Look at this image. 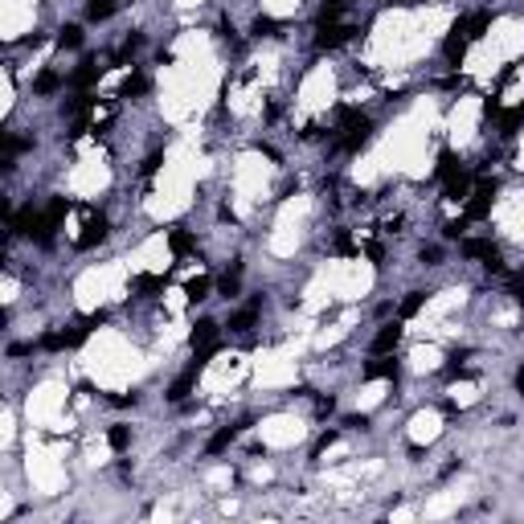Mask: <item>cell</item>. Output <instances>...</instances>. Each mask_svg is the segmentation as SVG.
Listing matches in <instances>:
<instances>
[{
	"mask_svg": "<svg viewBox=\"0 0 524 524\" xmlns=\"http://www.w3.org/2000/svg\"><path fill=\"white\" fill-rule=\"evenodd\" d=\"M390 4H410V0H390Z\"/></svg>",
	"mask_w": 524,
	"mask_h": 524,
	"instance_id": "7402d4cb",
	"label": "cell"
},
{
	"mask_svg": "<svg viewBox=\"0 0 524 524\" xmlns=\"http://www.w3.org/2000/svg\"><path fill=\"white\" fill-rule=\"evenodd\" d=\"M238 287H242V262H238L234 270H225V274H221V283H218V295H225V299H234V295H238Z\"/></svg>",
	"mask_w": 524,
	"mask_h": 524,
	"instance_id": "9c48e42d",
	"label": "cell"
},
{
	"mask_svg": "<svg viewBox=\"0 0 524 524\" xmlns=\"http://www.w3.org/2000/svg\"><path fill=\"white\" fill-rule=\"evenodd\" d=\"M143 90H148V78H143V74L135 70V74H128V78H123V87H119V98H135V94H143Z\"/></svg>",
	"mask_w": 524,
	"mask_h": 524,
	"instance_id": "30bf717a",
	"label": "cell"
},
{
	"mask_svg": "<svg viewBox=\"0 0 524 524\" xmlns=\"http://www.w3.org/2000/svg\"><path fill=\"white\" fill-rule=\"evenodd\" d=\"M512 299H516V304H524V270H516V274H512Z\"/></svg>",
	"mask_w": 524,
	"mask_h": 524,
	"instance_id": "ffe728a7",
	"label": "cell"
},
{
	"mask_svg": "<svg viewBox=\"0 0 524 524\" xmlns=\"http://www.w3.org/2000/svg\"><path fill=\"white\" fill-rule=\"evenodd\" d=\"M58 45H62V49H78V45H82V29H78V25H66V29L58 33Z\"/></svg>",
	"mask_w": 524,
	"mask_h": 524,
	"instance_id": "e0dca14e",
	"label": "cell"
},
{
	"mask_svg": "<svg viewBox=\"0 0 524 524\" xmlns=\"http://www.w3.org/2000/svg\"><path fill=\"white\" fill-rule=\"evenodd\" d=\"M184 295H189V304H201V299H209V279H193V283L184 287Z\"/></svg>",
	"mask_w": 524,
	"mask_h": 524,
	"instance_id": "2e32d148",
	"label": "cell"
},
{
	"mask_svg": "<svg viewBox=\"0 0 524 524\" xmlns=\"http://www.w3.org/2000/svg\"><path fill=\"white\" fill-rule=\"evenodd\" d=\"M491 201H496V180H480L475 193H471L467 205H463V218L467 221H483L487 213H491Z\"/></svg>",
	"mask_w": 524,
	"mask_h": 524,
	"instance_id": "6da1fadb",
	"label": "cell"
},
{
	"mask_svg": "<svg viewBox=\"0 0 524 524\" xmlns=\"http://www.w3.org/2000/svg\"><path fill=\"white\" fill-rule=\"evenodd\" d=\"M365 377L373 381V377H397V360H373V365H365Z\"/></svg>",
	"mask_w": 524,
	"mask_h": 524,
	"instance_id": "7c38bea8",
	"label": "cell"
},
{
	"mask_svg": "<svg viewBox=\"0 0 524 524\" xmlns=\"http://www.w3.org/2000/svg\"><path fill=\"white\" fill-rule=\"evenodd\" d=\"M516 390L524 393V369H521V373H516Z\"/></svg>",
	"mask_w": 524,
	"mask_h": 524,
	"instance_id": "44dd1931",
	"label": "cell"
},
{
	"mask_svg": "<svg viewBox=\"0 0 524 524\" xmlns=\"http://www.w3.org/2000/svg\"><path fill=\"white\" fill-rule=\"evenodd\" d=\"M168 246H173V254H189L197 242H193V234H189V229H173V234H168Z\"/></svg>",
	"mask_w": 524,
	"mask_h": 524,
	"instance_id": "4fadbf2b",
	"label": "cell"
},
{
	"mask_svg": "<svg viewBox=\"0 0 524 524\" xmlns=\"http://www.w3.org/2000/svg\"><path fill=\"white\" fill-rule=\"evenodd\" d=\"M115 8H119L115 0H90V4H87V17H90V21H107Z\"/></svg>",
	"mask_w": 524,
	"mask_h": 524,
	"instance_id": "5bb4252c",
	"label": "cell"
},
{
	"mask_svg": "<svg viewBox=\"0 0 524 524\" xmlns=\"http://www.w3.org/2000/svg\"><path fill=\"white\" fill-rule=\"evenodd\" d=\"M352 37H356V29H352V25H320L315 45H320V49H340V45L352 42Z\"/></svg>",
	"mask_w": 524,
	"mask_h": 524,
	"instance_id": "3957f363",
	"label": "cell"
},
{
	"mask_svg": "<svg viewBox=\"0 0 524 524\" xmlns=\"http://www.w3.org/2000/svg\"><path fill=\"white\" fill-rule=\"evenodd\" d=\"M103 238H107V218H98V213H94V218L82 225V234H78V250H90V246H98Z\"/></svg>",
	"mask_w": 524,
	"mask_h": 524,
	"instance_id": "8992f818",
	"label": "cell"
},
{
	"mask_svg": "<svg viewBox=\"0 0 524 524\" xmlns=\"http://www.w3.org/2000/svg\"><path fill=\"white\" fill-rule=\"evenodd\" d=\"M62 82H66V78H62V74H58V70H45L42 78H37V82H33V94H53V90L62 87Z\"/></svg>",
	"mask_w": 524,
	"mask_h": 524,
	"instance_id": "8fae6325",
	"label": "cell"
},
{
	"mask_svg": "<svg viewBox=\"0 0 524 524\" xmlns=\"http://www.w3.org/2000/svg\"><path fill=\"white\" fill-rule=\"evenodd\" d=\"M365 254L373 259V266H385V246H381V242H373V246H365Z\"/></svg>",
	"mask_w": 524,
	"mask_h": 524,
	"instance_id": "d6986e66",
	"label": "cell"
},
{
	"mask_svg": "<svg viewBox=\"0 0 524 524\" xmlns=\"http://www.w3.org/2000/svg\"><path fill=\"white\" fill-rule=\"evenodd\" d=\"M218 332H221L218 320H197V328H193V349H201V356H209V352L218 349Z\"/></svg>",
	"mask_w": 524,
	"mask_h": 524,
	"instance_id": "7a4b0ae2",
	"label": "cell"
},
{
	"mask_svg": "<svg viewBox=\"0 0 524 524\" xmlns=\"http://www.w3.org/2000/svg\"><path fill=\"white\" fill-rule=\"evenodd\" d=\"M107 442H111L115 451H128V442H131V426H123V422H115V426L107 430Z\"/></svg>",
	"mask_w": 524,
	"mask_h": 524,
	"instance_id": "9a60e30c",
	"label": "cell"
},
{
	"mask_svg": "<svg viewBox=\"0 0 524 524\" xmlns=\"http://www.w3.org/2000/svg\"><path fill=\"white\" fill-rule=\"evenodd\" d=\"M401 332H405V328H401V320L385 324V328H381V332L373 336V352H377V356H390V352L401 344Z\"/></svg>",
	"mask_w": 524,
	"mask_h": 524,
	"instance_id": "277c9868",
	"label": "cell"
},
{
	"mask_svg": "<svg viewBox=\"0 0 524 524\" xmlns=\"http://www.w3.org/2000/svg\"><path fill=\"white\" fill-rule=\"evenodd\" d=\"M274 33H279V21L274 17H259L254 21V37H274Z\"/></svg>",
	"mask_w": 524,
	"mask_h": 524,
	"instance_id": "ac0fdd59",
	"label": "cell"
},
{
	"mask_svg": "<svg viewBox=\"0 0 524 524\" xmlns=\"http://www.w3.org/2000/svg\"><path fill=\"white\" fill-rule=\"evenodd\" d=\"M98 78H103V66H98V62H82V70H74V74H70V87L87 90V87H94Z\"/></svg>",
	"mask_w": 524,
	"mask_h": 524,
	"instance_id": "52a82bcc",
	"label": "cell"
},
{
	"mask_svg": "<svg viewBox=\"0 0 524 524\" xmlns=\"http://www.w3.org/2000/svg\"><path fill=\"white\" fill-rule=\"evenodd\" d=\"M259 311H262V299H250L242 311H234V315H229V332H250V328L259 324Z\"/></svg>",
	"mask_w": 524,
	"mask_h": 524,
	"instance_id": "5b68a950",
	"label": "cell"
},
{
	"mask_svg": "<svg viewBox=\"0 0 524 524\" xmlns=\"http://www.w3.org/2000/svg\"><path fill=\"white\" fill-rule=\"evenodd\" d=\"M426 307V291H410L401 304H397V320H410V315H418Z\"/></svg>",
	"mask_w": 524,
	"mask_h": 524,
	"instance_id": "ba28073f",
	"label": "cell"
}]
</instances>
